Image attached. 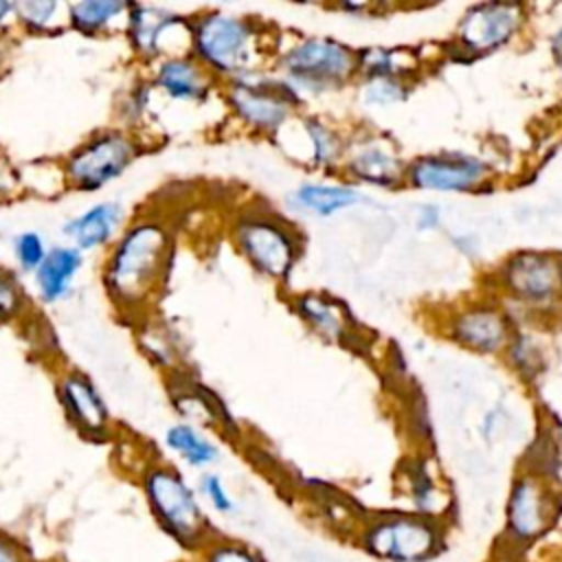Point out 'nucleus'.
<instances>
[{"label": "nucleus", "instance_id": "nucleus-1", "mask_svg": "<svg viewBox=\"0 0 562 562\" xmlns=\"http://www.w3.org/2000/svg\"><path fill=\"white\" fill-rule=\"evenodd\" d=\"M173 261V233L154 213L134 215L112 241L101 266V285L114 314L138 325L160 296Z\"/></svg>", "mask_w": 562, "mask_h": 562}, {"label": "nucleus", "instance_id": "nucleus-2", "mask_svg": "<svg viewBox=\"0 0 562 562\" xmlns=\"http://www.w3.org/2000/svg\"><path fill=\"white\" fill-rule=\"evenodd\" d=\"M138 485L158 529L184 553L198 555L217 533L198 490L176 465L160 459L140 465Z\"/></svg>", "mask_w": 562, "mask_h": 562}, {"label": "nucleus", "instance_id": "nucleus-3", "mask_svg": "<svg viewBox=\"0 0 562 562\" xmlns=\"http://www.w3.org/2000/svg\"><path fill=\"white\" fill-rule=\"evenodd\" d=\"M351 540L375 562H435L450 547V525L411 509H380L360 518Z\"/></svg>", "mask_w": 562, "mask_h": 562}, {"label": "nucleus", "instance_id": "nucleus-4", "mask_svg": "<svg viewBox=\"0 0 562 562\" xmlns=\"http://www.w3.org/2000/svg\"><path fill=\"white\" fill-rule=\"evenodd\" d=\"M149 147L138 132L110 125L92 132L61 160L59 171L70 191L97 193L116 182Z\"/></svg>", "mask_w": 562, "mask_h": 562}, {"label": "nucleus", "instance_id": "nucleus-5", "mask_svg": "<svg viewBox=\"0 0 562 562\" xmlns=\"http://www.w3.org/2000/svg\"><path fill=\"white\" fill-rule=\"evenodd\" d=\"M562 492L549 474L522 470L509 485L503 529L496 544L531 553L558 525Z\"/></svg>", "mask_w": 562, "mask_h": 562}, {"label": "nucleus", "instance_id": "nucleus-6", "mask_svg": "<svg viewBox=\"0 0 562 562\" xmlns=\"http://www.w3.org/2000/svg\"><path fill=\"white\" fill-rule=\"evenodd\" d=\"M191 55L211 72L246 79L257 57V31L246 18L206 11L191 18Z\"/></svg>", "mask_w": 562, "mask_h": 562}, {"label": "nucleus", "instance_id": "nucleus-7", "mask_svg": "<svg viewBox=\"0 0 562 562\" xmlns=\"http://www.w3.org/2000/svg\"><path fill=\"white\" fill-rule=\"evenodd\" d=\"M123 35L132 55L151 66L165 57L191 55V18L158 4L130 2Z\"/></svg>", "mask_w": 562, "mask_h": 562}, {"label": "nucleus", "instance_id": "nucleus-8", "mask_svg": "<svg viewBox=\"0 0 562 562\" xmlns=\"http://www.w3.org/2000/svg\"><path fill=\"white\" fill-rule=\"evenodd\" d=\"M55 397L66 424L88 443H108L116 435L112 413L94 380L81 369L66 367L55 378Z\"/></svg>", "mask_w": 562, "mask_h": 562}, {"label": "nucleus", "instance_id": "nucleus-9", "mask_svg": "<svg viewBox=\"0 0 562 562\" xmlns=\"http://www.w3.org/2000/svg\"><path fill=\"white\" fill-rule=\"evenodd\" d=\"M233 235L237 248L259 272L283 277L290 270L294 261V241L272 220L246 215L235 224Z\"/></svg>", "mask_w": 562, "mask_h": 562}, {"label": "nucleus", "instance_id": "nucleus-10", "mask_svg": "<svg viewBox=\"0 0 562 562\" xmlns=\"http://www.w3.org/2000/svg\"><path fill=\"white\" fill-rule=\"evenodd\" d=\"M283 66L299 83L323 88L345 81L356 68V57L331 40H307L285 53Z\"/></svg>", "mask_w": 562, "mask_h": 562}, {"label": "nucleus", "instance_id": "nucleus-11", "mask_svg": "<svg viewBox=\"0 0 562 562\" xmlns=\"http://www.w3.org/2000/svg\"><path fill=\"white\" fill-rule=\"evenodd\" d=\"M125 206L116 200H97L61 224L66 244L79 248L83 255L110 248L125 226Z\"/></svg>", "mask_w": 562, "mask_h": 562}, {"label": "nucleus", "instance_id": "nucleus-12", "mask_svg": "<svg viewBox=\"0 0 562 562\" xmlns=\"http://www.w3.org/2000/svg\"><path fill=\"white\" fill-rule=\"evenodd\" d=\"M503 281L518 299L544 303L562 288V263L549 255L520 252L505 263Z\"/></svg>", "mask_w": 562, "mask_h": 562}, {"label": "nucleus", "instance_id": "nucleus-13", "mask_svg": "<svg viewBox=\"0 0 562 562\" xmlns=\"http://www.w3.org/2000/svg\"><path fill=\"white\" fill-rule=\"evenodd\" d=\"M520 22L516 4L487 2L472 7L459 26V40L470 53H485L505 44Z\"/></svg>", "mask_w": 562, "mask_h": 562}, {"label": "nucleus", "instance_id": "nucleus-14", "mask_svg": "<svg viewBox=\"0 0 562 562\" xmlns=\"http://www.w3.org/2000/svg\"><path fill=\"white\" fill-rule=\"evenodd\" d=\"M149 83L171 101L200 103L211 92L213 75L193 55H178L156 61Z\"/></svg>", "mask_w": 562, "mask_h": 562}, {"label": "nucleus", "instance_id": "nucleus-15", "mask_svg": "<svg viewBox=\"0 0 562 562\" xmlns=\"http://www.w3.org/2000/svg\"><path fill=\"white\" fill-rule=\"evenodd\" d=\"M228 103L246 123L261 130H274L288 116L290 99L281 94V88L235 79L228 88Z\"/></svg>", "mask_w": 562, "mask_h": 562}, {"label": "nucleus", "instance_id": "nucleus-16", "mask_svg": "<svg viewBox=\"0 0 562 562\" xmlns=\"http://www.w3.org/2000/svg\"><path fill=\"white\" fill-rule=\"evenodd\" d=\"M483 171L485 167L474 158L426 156L411 167L408 180L419 189L465 191L483 178Z\"/></svg>", "mask_w": 562, "mask_h": 562}, {"label": "nucleus", "instance_id": "nucleus-17", "mask_svg": "<svg viewBox=\"0 0 562 562\" xmlns=\"http://www.w3.org/2000/svg\"><path fill=\"white\" fill-rule=\"evenodd\" d=\"M83 252L66 241L61 244H53L46 259L42 261V266L35 270L33 274V285L37 292V299L46 305H55L59 301H64L81 268H83Z\"/></svg>", "mask_w": 562, "mask_h": 562}, {"label": "nucleus", "instance_id": "nucleus-18", "mask_svg": "<svg viewBox=\"0 0 562 562\" xmlns=\"http://www.w3.org/2000/svg\"><path fill=\"white\" fill-rule=\"evenodd\" d=\"M450 331L454 340L479 353H494L507 338L505 318L492 307H474L454 316Z\"/></svg>", "mask_w": 562, "mask_h": 562}, {"label": "nucleus", "instance_id": "nucleus-19", "mask_svg": "<svg viewBox=\"0 0 562 562\" xmlns=\"http://www.w3.org/2000/svg\"><path fill=\"white\" fill-rule=\"evenodd\" d=\"M130 2L123 0H79L68 2V31L81 37H103L123 31Z\"/></svg>", "mask_w": 562, "mask_h": 562}, {"label": "nucleus", "instance_id": "nucleus-20", "mask_svg": "<svg viewBox=\"0 0 562 562\" xmlns=\"http://www.w3.org/2000/svg\"><path fill=\"white\" fill-rule=\"evenodd\" d=\"M13 24L31 37H57L68 31V2L18 0L13 2Z\"/></svg>", "mask_w": 562, "mask_h": 562}, {"label": "nucleus", "instance_id": "nucleus-21", "mask_svg": "<svg viewBox=\"0 0 562 562\" xmlns=\"http://www.w3.org/2000/svg\"><path fill=\"white\" fill-rule=\"evenodd\" d=\"M406 498L411 501V512L437 518L448 522L450 520V492L432 476V472L424 465L417 463L408 468L406 472Z\"/></svg>", "mask_w": 562, "mask_h": 562}, {"label": "nucleus", "instance_id": "nucleus-22", "mask_svg": "<svg viewBox=\"0 0 562 562\" xmlns=\"http://www.w3.org/2000/svg\"><path fill=\"white\" fill-rule=\"evenodd\" d=\"M162 443L182 463L195 470H204L220 459V448L215 441H211L195 424L189 422L171 424L162 435Z\"/></svg>", "mask_w": 562, "mask_h": 562}, {"label": "nucleus", "instance_id": "nucleus-23", "mask_svg": "<svg viewBox=\"0 0 562 562\" xmlns=\"http://www.w3.org/2000/svg\"><path fill=\"white\" fill-rule=\"evenodd\" d=\"M299 312L303 314L305 321H310L321 331V336L342 338L347 334V316L342 307L327 296H316V294L301 296Z\"/></svg>", "mask_w": 562, "mask_h": 562}, {"label": "nucleus", "instance_id": "nucleus-24", "mask_svg": "<svg viewBox=\"0 0 562 562\" xmlns=\"http://www.w3.org/2000/svg\"><path fill=\"white\" fill-rule=\"evenodd\" d=\"M360 200V193L347 187H329V184H303L294 193V202L303 209H310L318 215H331L338 209L351 206Z\"/></svg>", "mask_w": 562, "mask_h": 562}, {"label": "nucleus", "instance_id": "nucleus-25", "mask_svg": "<svg viewBox=\"0 0 562 562\" xmlns=\"http://www.w3.org/2000/svg\"><path fill=\"white\" fill-rule=\"evenodd\" d=\"M195 562H268V558L255 544L217 531L195 555Z\"/></svg>", "mask_w": 562, "mask_h": 562}, {"label": "nucleus", "instance_id": "nucleus-26", "mask_svg": "<svg viewBox=\"0 0 562 562\" xmlns=\"http://www.w3.org/2000/svg\"><path fill=\"white\" fill-rule=\"evenodd\" d=\"M136 327V338H138V347L140 351L156 364L162 369L173 367L176 362V347L173 340L169 338V331H165L162 327H158L149 316L145 321H140Z\"/></svg>", "mask_w": 562, "mask_h": 562}, {"label": "nucleus", "instance_id": "nucleus-27", "mask_svg": "<svg viewBox=\"0 0 562 562\" xmlns=\"http://www.w3.org/2000/svg\"><path fill=\"white\" fill-rule=\"evenodd\" d=\"M50 246L48 241L44 239V235L35 228H26V231H20L13 241H11V252H13V261H15V268L22 272V274H35V270L42 266V261L46 259Z\"/></svg>", "mask_w": 562, "mask_h": 562}, {"label": "nucleus", "instance_id": "nucleus-28", "mask_svg": "<svg viewBox=\"0 0 562 562\" xmlns=\"http://www.w3.org/2000/svg\"><path fill=\"white\" fill-rule=\"evenodd\" d=\"M151 83L149 77L134 81L121 99L119 105V116H121V127H127L132 132H138V125L145 121L147 112H149V103H151Z\"/></svg>", "mask_w": 562, "mask_h": 562}, {"label": "nucleus", "instance_id": "nucleus-29", "mask_svg": "<svg viewBox=\"0 0 562 562\" xmlns=\"http://www.w3.org/2000/svg\"><path fill=\"white\" fill-rule=\"evenodd\" d=\"M351 169L356 171L358 178H362L367 182H375V184H391L393 180H397L395 158L380 151L378 147L360 151L351 160Z\"/></svg>", "mask_w": 562, "mask_h": 562}, {"label": "nucleus", "instance_id": "nucleus-30", "mask_svg": "<svg viewBox=\"0 0 562 562\" xmlns=\"http://www.w3.org/2000/svg\"><path fill=\"white\" fill-rule=\"evenodd\" d=\"M29 301L18 277L0 266V327L26 316Z\"/></svg>", "mask_w": 562, "mask_h": 562}, {"label": "nucleus", "instance_id": "nucleus-31", "mask_svg": "<svg viewBox=\"0 0 562 562\" xmlns=\"http://www.w3.org/2000/svg\"><path fill=\"white\" fill-rule=\"evenodd\" d=\"M198 494L206 501V505L215 512V514H233L235 512V501L228 492V487L224 485L222 476L215 472H204L198 481Z\"/></svg>", "mask_w": 562, "mask_h": 562}, {"label": "nucleus", "instance_id": "nucleus-32", "mask_svg": "<svg viewBox=\"0 0 562 562\" xmlns=\"http://www.w3.org/2000/svg\"><path fill=\"white\" fill-rule=\"evenodd\" d=\"M0 562H37V560L18 536L0 529Z\"/></svg>", "mask_w": 562, "mask_h": 562}, {"label": "nucleus", "instance_id": "nucleus-33", "mask_svg": "<svg viewBox=\"0 0 562 562\" xmlns=\"http://www.w3.org/2000/svg\"><path fill=\"white\" fill-rule=\"evenodd\" d=\"M310 136H312L314 147H316V160H321V162H329V160H334L336 149H338L336 138H334L325 127L314 125V121L310 123Z\"/></svg>", "mask_w": 562, "mask_h": 562}, {"label": "nucleus", "instance_id": "nucleus-34", "mask_svg": "<svg viewBox=\"0 0 562 562\" xmlns=\"http://www.w3.org/2000/svg\"><path fill=\"white\" fill-rule=\"evenodd\" d=\"M18 189H20L18 171L7 162V158L0 156V200L15 198Z\"/></svg>", "mask_w": 562, "mask_h": 562}, {"label": "nucleus", "instance_id": "nucleus-35", "mask_svg": "<svg viewBox=\"0 0 562 562\" xmlns=\"http://www.w3.org/2000/svg\"><path fill=\"white\" fill-rule=\"evenodd\" d=\"M485 562H531V558L527 553H518V551L505 549L501 544H494V549L490 551Z\"/></svg>", "mask_w": 562, "mask_h": 562}, {"label": "nucleus", "instance_id": "nucleus-36", "mask_svg": "<svg viewBox=\"0 0 562 562\" xmlns=\"http://www.w3.org/2000/svg\"><path fill=\"white\" fill-rule=\"evenodd\" d=\"M13 24V2L11 0H0V37L11 29Z\"/></svg>", "mask_w": 562, "mask_h": 562}, {"label": "nucleus", "instance_id": "nucleus-37", "mask_svg": "<svg viewBox=\"0 0 562 562\" xmlns=\"http://www.w3.org/2000/svg\"><path fill=\"white\" fill-rule=\"evenodd\" d=\"M439 222V213H437V206H424L419 211V220H417V226L419 228H432L437 226Z\"/></svg>", "mask_w": 562, "mask_h": 562}, {"label": "nucleus", "instance_id": "nucleus-38", "mask_svg": "<svg viewBox=\"0 0 562 562\" xmlns=\"http://www.w3.org/2000/svg\"><path fill=\"white\" fill-rule=\"evenodd\" d=\"M551 50H553V57H555L558 66L562 68V29L553 35V40H551Z\"/></svg>", "mask_w": 562, "mask_h": 562}, {"label": "nucleus", "instance_id": "nucleus-39", "mask_svg": "<svg viewBox=\"0 0 562 562\" xmlns=\"http://www.w3.org/2000/svg\"><path fill=\"white\" fill-rule=\"evenodd\" d=\"M191 562H195V560H191Z\"/></svg>", "mask_w": 562, "mask_h": 562}]
</instances>
